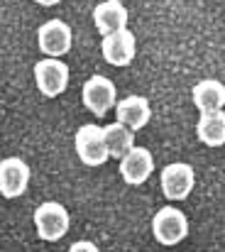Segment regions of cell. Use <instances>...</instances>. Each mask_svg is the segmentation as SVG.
I'll use <instances>...</instances> for the list:
<instances>
[{
	"label": "cell",
	"mask_w": 225,
	"mask_h": 252,
	"mask_svg": "<svg viewBox=\"0 0 225 252\" xmlns=\"http://www.w3.org/2000/svg\"><path fill=\"white\" fill-rule=\"evenodd\" d=\"M32 218H34L37 235L44 243L62 240L69 233V225H71V218H69L66 208L62 203H57V201H44L42 206H37V211H34Z\"/></svg>",
	"instance_id": "6da1fadb"
},
{
	"label": "cell",
	"mask_w": 225,
	"mask_h": 252,
	"mask_svg": "<svg viewBox=\"0 0 225 252\" xmlns=\"http://www.w3.org/2000/svg\"><path fill=\"white\" fill-rule=\"evenodd\" d=\"M74 147L78 159L86 167H103L110 159V150L105 142V132L98 125H83L78 127L74 137Z\"/></svg>",
	"instance_id": "7a4b0ae2"
},
{
	"label": "cell",
	"mask_w": 225,
	"mask_h": 252,
	"mask_svg": "<svg viewBox=\"0 0 225 252\" xmlns=\"http://www.w3.org/2000/svg\"><path fill=\"white\" fill-rule=\"evenodd\" d=\"M152 235H154V240L159 245L174 248L189 235V220H186V216L179 208L164 206L152 218Z\"/></svg>",
	"instance_id": "3957f363"
},
{
	"label": "cell",
	"mask_w": 225,
	"mask_h": 252,
	"mask_svg": "<svg viewBox=\"0 0 225 252\" xmlns=\"http://www.w3.org/2000/svg\"><path fill=\"white\" fill-rule=\"evenodd\" d=\"M34 84L44 98H57L69 86V66L59 57H47L34 64Z\"/></svg>",
	"instance_id": "277c9868"
},
{
	"label": "cell",
	"mask_w": 225,
	"mask_h": 252,
	"mask_svg": "<svg viewBox=\"0 0 225 252\" xmlns=\"http://www.w3.org/2000/svg\"><path fill=\"white\" fill-rule=\"evenodd\" d=\"M83 105L96 115V118H103L108 110L115 108L118 103V91H115V84L105 76H91L86 84H83Z\"/></svg>",
	"instance_id": "5b68a950"
},
{
	"label": "cell",
	"mask_w": 225,
	"mask_h": 252,
	"mask_svg": "<svg viewBox=\"0 0 225 252\" xmlns=\"http://www.w3.org/2000/svg\"><path fill=\"white\" fill-rule=\"evenodd\" d=\"M196 184V171L186 162H174L161 169V193L169 201H184L191 196Z\"/></svg>",
	"instance_id": "8992f818"
},
{
	"label": "cell",
	"mask_w": 225,
	"mask_h": 252,
	"mask_svg": "<svg viewBox=\"0 0 225 252\" xmlns=\"http://www.w3.org/2000/svg\"><path fill=\"white\" fill-rule=\"evenodd\" d=\"M37 44L47 57H64V54L71 52V44H74L71 27L59 17L47 20L37 32Z\"/></svg>",
	"instance_id": "52a82bcc"
},
{
	"label": "cell",
	"mask_w": 225,
	"mask_h": 252,
	"mask_svg": "<svg viewBox=\"0 0 225 252\" xmlns=\"http://www.w3.org/2000/svg\"><path fill=\"white\" fill-rule=\"evenodd\" d=\"M100 52H103V59H105L110 66H128V64H132V59H135L137 39H135V34L125 27V30H118V32L105 34Z\"/></svg>",
	"instance_id": "ba28073f"
},
{
	"label": "cell",
	"mask_w": 225,
	"mask_h": 252,
	"mask_svg": "<svg viewBox=\"0 0 225 252\" xmlns=\"http://www.w3.org/2000/svg\"><path fill=\"white\" fill-rule=\"evenodd\" d=\"M30 186V167L20 157H7L0 162V193L5 198H17Z\"/></svg>",
	"instance_id": "9c48e42d"
},
{
	"label": "cell",
	"mask_w": 225,
	"mask_h": 252,
	"mask_svg": "<svg viewBox=\"0 0 225 252\" xmlns=\"http://www.w3.org/2000/svg\"><path fill=\"white\" fill-rule=\"evenodd\" d=\"M154 171V157L145 147H132L123 159H120V176L130 186H142Z\"/></svg>",
	"instance_id": "30bf717a"
},
{
	"label": "cell",
	"mask_w": 225,
	"mask_h": 252,
	"mask_svg": "<svg viewBox=\"0 0 225 252\" xmlns=\"http://www.w3.org/2000/svg\"><path fill=\"white\" fill-rule=\"evenodd\" d=\"M115 115H118L120 123L130 125L137 132L152 120V105L145 95H135L132 93V95H125L123 100L115 103Z\"/></svg>",
	"instance_id": "8fae6325"
},
{
	"label": "cell",
	"mask_w": 225,
	"mask_h": 252,
	"mask_svg": "<svg viewBox=\"0 0 225 252\" xmlns=\"http://www.w3.org/2000/svg\"><path fill=\"white\" fill-rule=\"evenodd\" d=\"M93 25L105 37L110 32L128 27V10L120 0H103L93 7Z\"/></svg>",
	"instance_id": "7c38bea8"
},
{
	"label": "cell",
	"mask_w": 225,
	"mask_h": 252,
	"mask_svg": "<svg viewBox=\"0 0 225 252\" xmlns=\"http://www.w3.org/2000/svg\"><path fill=\"white\" fill-rule=\"evenodd\" d=\"M193 105L201 113H216L225 108V86L216 79H203L191 88Z\"/></svg>",
	"instance_id": "4fadbf2b"
},
{
	"label": "cell",
	"mask_w": 225,
	"mask_h": 252,
	"mask_svg": "<svg viewBox=\"0 0 225 252\" xmlns=\"http://www.w3.org/2000/svg\"><path fill=\"white\" fill-rule=\"evenodd\" d=\"M196 137L206 147H223L225 145V110L201 113V120L196 125Z\"/></svg>",
	"instance_id": "5bb4252c"
},
{
	"label": "cell",
	"mask_w": 225,
	"mask_h": 252,
	"mask_svg": "<svg viewBox=\"0 0 225 252\" xmlns=\"http://www.w3.org/2000/svg\"><path fill=\"white\" fill-rule=\"evenodd\" d=\"M103 132H105V142H108V150H110L113 159H123L135 147V130L130 125L120 123V120L105 125Z\"/></svg>",
	"instance_id": "9a60e30c"
},
{
	"label": "cell",
	"mask_w": 225,
	"mask_h": 252,
	"mask_svg": "<svg viewBox=\"0 0 225 252\" xmlns=\"http://www.w3.org/2000/svg\"><path fill=\"white\" fill-rule=\"evenodd\" d=\"M71 252H78V250H88V252H96L98 248H96V243H91V240H78V243H74L71 248H69Z\"/></svg>",
	"instance_id": "2e32d148"
},
{
	"label": "cell",
	"mask_w": 225,
	"mask_h": 252,
	"mask_svg": "<svg viewBox=\"0 0 225 252\" xmlns=\"http://www.w3.org/2000/svg\"><path fill=\"white\" fill-rule=\"evenodd\" d=\"M37 5H44V7H54V5H59L62 0H34Z\"/></svg>",
	"instance_id": "e0dca14e"
},
{
	"label": "cell",
	"mask_w": 225,
	"mask_h": 252,
	"mask_svg": "<svg viewBox=\"0 0 225 252\" xmlns=\"http://www.w3.org/2000/svg\"><path fill=\"white\" fill-rule=\"evenodd\" d=\"M223 110H225V108H223Z\"/></svg>",
	"instance_id": "ac0fdd59"
}]
</instances>
